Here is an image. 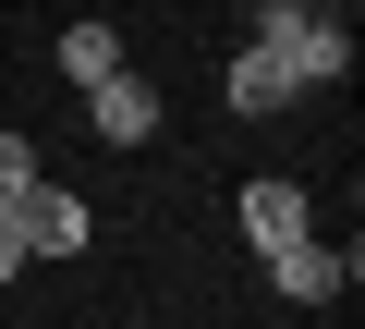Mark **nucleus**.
Returning <instances> with one entry per match:
<instances>
[{
	"instance_id": "nucleus-1",
	"label": "nucleus",
	"mask_w": 365,
	"mask_h": 329,
	"mask_svg": "<svg viewBox=\"0 0 365 329\" xmlns=\"http://www.w3.org/2000/svg\"><path fill=\"white\" fill-rule=\"evenodd\" d=\"M244 49H268V61L292 74V98L353 74V25H341V13H317V0H256V13H244Z\"/></svg>"
},
{
	"instance_id": "nucleus-2",
	"label": "nucleus",
	"mask_w": 365,
	"mask_h": 329,
	"mask_svg": "<svg viewBox=\"0 0 365 329\" xmlns=\"http://www.w3.org/2000/svg\"><path fill=\"white\" fill-rule=\"evenodd\" d=\"M13 244H25V256H86V244H98V220H86V196H73V183H49V171H37V196L13 208Z\"/></svg>"
},
{
	"instance_id": "nucleus-3",
	"label": "nucleus",
	"mask_w": 365,
	"mask_h": 329,
	"mask_svg": "<svg viewBox=\"0 0 365 329\" xmlns=\"http://www.w3.org/2000/svg\"><path fill=\"white\" fill-rule=\"evenodd\" d=\"M353 268H365V256H353V244H317V232L268 256V280H280V305H341V293H353Z\"/></svg>"
},
{
	"instance_id": "nucleus-4",
	"label": "nucleus",
	"mask_w": 365,
	"mask_h": 329,
	"mask_svg": "<svg viewBox=\"0 0 365 329\" xmlns=\"http://www.w3.org/2000/svg\"><path fill=\"white\" fill-rule=\"evenodd\" d=\"M86 122H98V146H146V134H158V98H146V74H110V86H86Z\"/></svg>"
},
{
	"instance_id": "nucleus-5",
	"label": "nucleus",
	"mask_w": 365,
	"mask_h": 329,
	"mask_svg": "<svg viewBox=\"0 0 365 329\" xmlns=\"http://www.w3.org/2000/svg\"><path fill=\"white\" fill-rule=\"evenodd\" d=\"M244 244H256V256H280V244H304V183H280V171H256V183H244Z\"/></svg>"
},
{
	"instance_id": "nucleus-6",
	"label": "nucleus",
	"mask_w": 365,
	"mask_h": 329,
	"mask_svg": "<svg viewBox=\"0 0 365 329\" xmlns=\"http://www.w3.org/2000/svg\"><path fill=\"white\" fill-rule=\"evenodd\" d=\"M220 98H232L244 122H268V110H292V74H280L268 49H232V74H220Z\"/></svg>"
},
{
	"instance_id": "nucleus-7",
	"label": "nucleus",
	"mask_w": 365,
	"mask_h": 329,
	"mask_svg": "<svg viewBox=\"0 0 365 329\" xmlns=\"http://www.w3.org/2000/svg\"><path fill=\"white\" fill-rule=\"evenodd\" d=\"M61 74L73 86H110L122 74V25H61Z\"/></svg>"
},
{
	"instance_id": "nucleus-8",
	"label": "nucleus",
	"mask_w": 365,
	"mask_h": 329,
	"mask_svg": "<svg viewBox=\"0 0 365 329\" xmlns=\"http://www.w3.org/2000/svg\"><path fill=\"white\" fill-rule=\"evenodd\" d=\"M25 196H37V146H25V134H0V232H13Z\"/></svg>"
},
{
	"instance_id": "nucleus-9",
	"label": "nucleus",
	"mask_w": 365,
	"mask_h": 329,
	"mask_svg": "<svg viewBox=\"0 0 365 329\" xmlns=\"http://www.w3.org/2000/svg\"><path fill=\"white\" fill-rule=\"evenodd\" d=\"M13 280H25V244H13V232H0V293H13Z\"/></svg>"
}]
</instances>
